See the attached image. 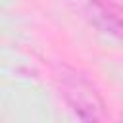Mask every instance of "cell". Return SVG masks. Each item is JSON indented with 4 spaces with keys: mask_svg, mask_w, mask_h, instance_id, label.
Instances as JSON below:
<instances>
[{
    "mask_svg": "<svg viewBox=\"0 0 123 123\" xmlns=\"http://www.w3.org/2000/svg\"><path fill=\"white\" fill-rule=\"evenodd\" d=\"M58 81L63 100L69 104L81 123H108L106 102L86 75L77 69L63 67Z\"/></svg>",
    "mask_w": 123,
    "mask_h": 123,
    "instance_id": "obj_1",
    "label": "cell"
},
{
    "mask_svg": "<svg viewBox=\"0 0 123 123\" xmlns=\"http://www.w3.org/2000/svg\"><path fill=\"white\" fill-rule=\"evenodd\" d=\"M69 8L96 31L123 40V10L110 0H67Z\"/></svg>",
    "mask_w": 123,
    "mask_h": 123,
    "instance_id": "obj_2",
    "label": "cell"
},
{
    "mask_svg": "<svg viewBox=\"0 0 123 123\" xmlns=\"http://www.w3.org/2000/svg\"><path fill=\"white\" fill-rule=\"evenodd\" d=\"M121 123H123V119H121Z\"/></svg>",
    "mask_w": 123,
    "mask_h": 123,
    "instance_id": "obj_3",
    "label": "cell"
}]
</instances>
